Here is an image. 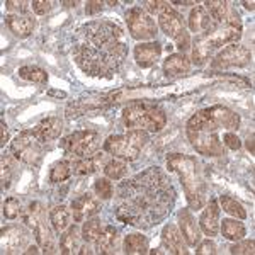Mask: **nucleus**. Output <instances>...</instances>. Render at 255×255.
<instances>
[{
    "label": "nucleus",
    "instance_id": "393cba45",
    "mask_svg": "<svg viewBox=\"0 0 255 255\" xmlns=\"http://www.w3.org/2000/svg\"><path fill=\"white\" fill-rule=\"evenodd\" d=\"M102 158L104 155L99 153V155H90V157L80 158L79 162L73 163V172L79 175H90L94 172L99 170V165L102 163Z\"/></svg>",
    "mask_w": 255,
    "mask_h": 255
},
{
    "label": "nucleus",
    "instance_id": "4be33fe9",
    "mask_svg": "<svg viewBox=\"0 0 255 255\" xmlns=\"http://www.w3.org/2000/svg\"><path fill=\"white\" fill-rule=\"evenodd\" d=\"M189 70H191V60L184 53H174V55L167 56L165 63H163V72L167 77L186 75Z\"/></svg>",
    "mask_w": 255,
    "mask_h": 255
},
{
    "label": "nucleus",
    "instance_id": "a878e982",
    "mask_svg": "<svg viewBox=\"0 0 255 255\" xmlns=\"http://www.w3.org/2000/svg\"><path fill=\"white\" fill-rule=\"evenodd\" d=\"M215 51L211 44L208 43L206 38L203 34L196 39L194 49H192V63L194 65H204L206 61L211 58V53Z\"/></svg>",
    "mask_w": 255,
    "mask_h": 255
},
{
    "label": "nucleus",
    "instance_id": "09e8293b",
    "mask_svg": "<svg viewBox=\"0 0 255 255\" xmlns=\"http://www.w3.org/2000/svg\"><path fill=\"white\" fill-rule=\"evenodd\" d=\"M102 5H104V3L99 2V0L87 2V5H85V14H87V15H96V14H99V12L102 10Z\"/></svg>",
    "mask_w": 255,
    "mask_h": 255
},
{
    "label": "nucleus",
    "instance_id": "c03bdc74",
    "mask_svg": "<svg viewBox=\"0 0 255 255\" xmlns=\"http://www.w3.org/2000/svg\"><path fill=\"white\" fill-rule=\"evenodd\" d=\"M223 141H225V145L230 148V150H238V148L242 146L240 138H238L237 134H233V133H226L223 136Z\"/></svg>",
    "mask_w": 255,
    "mask_h": 255
},
{
    "label": "nucleus",
    "instance_id": "de8ad7c7",
    "mask_svg": "<svg viewBox=\"0 0 255 255\" xmlns=\"http://www.w3.org/2000/svg\"><path fill=\"white\" fill-rule=\"evenodd\" d=\"M165 7H168V2H160V0H157V2H146V10L151 12V14H160Z\"/></svg>",
    "mask_w": 255,
    "mask_h": 255
},
{
    "label": "nucleus",
    "instance_id": "bb28decb",
    "mask_svg": "<svg viewBox=\"0 0 255 255\" xmlns=\"http://www.w3.org/2000/svg\"><path fill=\"white\" fill-rule=\"evenodd\" d=\"M49 221L56 233H61L70 226V211L67 206H56L49 213Z\"/></svg>",
    "mask_w": 255,
    "mask_h": 255
},
{
    "label": "nucleus",
    "instance_id": "4468645a",
    "mask_svg": "<svg viewBox=\"0 0 255 255\" xmlns=\"http://www.w3.org/2000/svg\"><path fill=\"white\" fill-rule=\"evenodd\" d=\"M189 27H191L192 32L208 34V32H213L215 29H218L220 24L211 17V14L206 10V7L197 5L196 9L191 10V15H189Z\"/></svg>",
    "mask_w": 255,
    "mask_h": 255
},
{
    "label": "nucleus",
    "instance_id": "6e6552de",
    "mask_svg": "<svg viewBox=\"0 0 255 255\" xmlns=\"http://www.w3.org/2000/svg\"><path fill=\"white\" fill-rule=\"evenodd\" d=\"M60 146L65 150V153L73 155V157H90L97 151L101 146V134L96 131H75V133L68 134L60 141Z\"/></svg>",
    "mask_w": 255,
    "mask_h": 255
},
{
    "label": "nucleus",
    "instance_id": "c85d7f7f",
    "mask_svg": "<svg viewBox=\"0 0 255 255\" xmlns=\"http://www.w3.org/2000/svg\"><path fill=\"white\" fill-rule=\"evenodd\" d=\"M79 242H80L79 228H77L75 225L70 226L60 238V252L61 254H73L77 249H79Z\"/></svg>",
    "mask_w": 255,
    "mask_h": 255
},
{
    "label": "nucleus",
    "instance_id": "6e6d98bb",
    "mask_svg": "<svg viewBox=\"0 0 255 255\" xmlns=\"http://www.w3.org/2000/svg\"><path fill=\"white\" fill-rule=\"evenodd\" d=\"M36 252H38L36 247H29V250H26V254H36Z\"/></svg>",
    "mask_w": 255,
    "mask_h": 255
},
{
    "label": "nucleus",
    "instance_id": "3c124183",
    "mask_svg": "<svg viewBox=\"0 0 255 255\" xmlns=\"http://www.w3.org/2000/svg\"><path fill=\"white\" fill-rule=\"evenodd\" d=\"M7 138H9V131H7L5 123L2 121V123H0V145H2V146H5Z\"/></svg>",
    "mask_w": 255,
    "mask_h": 255
},
{
    "label": "nucleus",
    "instance_id": "603ef678",
    "mask_svg": "<svg viewBox=\"0 0 255 255\" xmlns=\"http://www.w3.org/2000/svg\"><path fill=\"white\" fill-rule=\"evenodd\" d=\"M247 148H249L250 153H254V134H250L249 139H247Z\"/></svg>",
    "mask_w": 255,
    "mask_h": 255
},
{
    "label": "nucleus",
    "instance_id": "4c0bfd02",
    "mask_svg": "<svg viewBox=\"0 0 255 255\" xmlns=\"http://www.w3.org/2000/svg\"><path fill=\"white\" fill-rule=\"evenodd\" d=\"M15 170V160L12 155H2V189L10 186L12 174Z\"/></svg>",
    "mask_w": 255,
    "mask_h": 255
},
{
    "label": "nucleus",
    "instance_id": "ea45409f",
    "mask_svg": "<svg viewBox=\"0 0 255 255\" xmlns=\"http://www.w3.org/2000/svg\"><path fill=\"white\" fill-rule=\"evenodd\" d=\"M2 213H3V216H5L7 220H15V218L19 216V213H20L19 199H15V197H9V199H5Z\"/></svg>",
    "mask_w": 255,
    "mask_h": 255
},
{
    "label": "nucleus",
    "instance_id": "e433bc0d",
    "mask_svg": "<svg viewBox=\"0 0 255 255\" xmlns=\"http://www.w3.org/2000/svg\"><path fill=\"white\" fill-rule=\"evenodd\" d=\"M102 232V226H101V221L99 220H90V221H85L84 226H82V238L85 242H96L99 235Z\"/></svg>",
    "mask_w": 255,
    "mask_h": 255
},
{
    "label": "nucleus",
    "instance_id": "f03ea898",
    "mask_svg": "<svg viewBox=\"0 0 255 255\" xmlns=\"http://www.w3.org/2000/svg\"><path fill=\"white\" fill-rule=\"evenodd\" d=\"M77 32L79 43L73 48L75 63L90 77L113 79L128 56L121 27L111 20H92Z\"/></svg>",
    "mask_w": 255,
    "mask_h": 255
},
{
    "label": "nucleus",
    "instance_id": "aec40b11",
    "mask_svg": "<svg viewBox=\"0 0 255 255\" xmlns=\"http://www.w3.org/2000/svg\"><path fill=\"white\" fill-rule=\"evenodd\" d=\"M32 131H34V134L41 141L46 143V141H51V139L60 138L61 131H63V123H61L60 118H46Z\"/></svg>",
    "mask_w": 255,
    "mask_h": 255
},
{
    "label": "nucleus",
    "instance_id": "423d86ee",
    "mask_svg": "<svg viewBox=\"0 0 255 255\" xmlns=\"http://www.w3.org/2000/svg\"><path fill=\"white\" fill-rule=\"evenodd\" d=\"M148 134L143 129H129L126 134H113L104 141V150L116 158L134 162L141 148L146 145Z\"/></svg>",
    "mask_w": 255,
    "mask_h": 255
},
{
    "label": "nucleus",
    "instance_id": "5701e85b",
    "mask_svg": "<svg viewBox=\"0 0 255 255\" xmlns=\"http://www.w3.org/2000/svg\"><path fill=\"white\" fill-rule=\"evenodd\" d=\"M162 240L170 254H187L186 244H184V237H182V233L179 232L177 226L167 225L162 232Z\"/></svg>",
    "mask_w": 255,
    "mask_h": 255
},
{
    "label": "nucleus",
    "instance_id": "9d476101",
    "mask_svg": "<svg viewBox=\"0 0 255 255\" xmlns=\"http://www.w3.org/2000/svg\"><path fill=\"white\" fill-rule=\"evenodd\" d=\"M128 29L131 38L134 39H153L157 34V24L155 19H151L150 14H146L141 7H131L125 14Z\"/></svg>",
    "mask_w": 255,
    "mask_h": 255
},
{
    "label": "nucleus",
    "instance_id": "cd10ccee",
    "mask_svg": "<svg viewBox=\"0 0 255 255\" xmlns=\"http://www.w3.org/2000/svg\"><path fill=\"white\" fill-rule=\"evenodd\" d=\"M204 7H206V10L211 14V17L215 19L220 26H223L226 22V19H228V15H230V10H232L230 3L221 2V0H211V2H206Z\"/></svg>",
    "mask_w": 255,
    "mask_h": 255
},
{
    "label": "nucleus",
    "instance_id": "20e7f679",
    "mask_svg": "<svg viewBox=\"0 0 255 255\" xmlns=\"http://www.w3.org/2000/svg\"><path fill=\"white\" fill-rule=\"evenodd\" d=\"M123 123L129 129L160 131L167 125L165 111L148 101H134L123 109Z\"/></svg>",
    "mask_w": 255,
    "mask_h": 255
},
{
    "label": "nucleus",
    "instance_id": "f704fd0d",
    "mask_svg": "<svg viewBox=\"0 0 255 255\" xmlns=\"http://www.w3.org/2000/svg\"><path fill=\"white\" fill-rule=\"evenodd\" d=\"M104 174H106L108 179L119 180V179H123V177L128 174V165L123 162V160L113 158L104 165Z\"/></svg>",
    "mask_w": 255,
    "mask_h": 255
},
{
    "label": "nucleus",
    "instance_id": "1a4fd4ad",
    "mask_svg": "<svg viewBox=\"0 0 255 255\" xmlns=\"http://www.w3.org/2000/svg\"><path fill=\"white\" fill-rule=\"evenodd\" d=\"M24 223H26L34 233L36 240H38L39 247L43 249L44 254H51L53 252V237L49 232L48 225L44 223V215L43 209H41L39 203H31L27 208L26 215H24Z\"/></svg>",
    "mask_w": 255,
    "mask_h": 255
},
{
    "label": "nucleus",
    "instance_id": "8fccbe9b",
    "mask_svg": "<svg viewBox=\"0 0 255 255\" xmlns=\"http://www.w3.org/2000/svg\"><path fill=\"white\" fill-rule=\"evenodd\" d=\"M175 41H177V48H179L182 53L186 51V49H187L189 46H191V38H189V34H187L186 31H184L182 34H180Z\"/></svg>",
    "mask_w": 255,
    "mask_h": 255
},
{
    "label": "nucleus",
    "instance_id": "79ce46f5",
    "mask_svg": "<svg viewBox=\"0 0 255 255\" xmlns=\"http://www.w3.org/2000/svg\"><path fill=\"white\" fill-rule=\"evenodd\" d=\"M255 242L254 240H245V242H240V244H235L230 249V252L233 255L237 254H245V255H254L255 252Z\"/></svg>",
    "mask_w": 255,
    "mask_h": 255
},
{
    "label": "nucleus",
    "instance_id": "f3484780",
    "mask_svg": "<svg viewBox=\"0 0 255 255\" xmlns=\"http://www.w3.org/2000/svg\"><path fill=\"white\" fill-rule=\"evenodd\" d=\"M204 114L213 119L220 128H226V129H238L240 126V116L237 113H233L232 109L225 108V106H213L203 111Z\"/></svg>",
    "mask_w": 255,
    "mask_h": 255
},
{
    "label": "nucleus",
    "instance_id": "5fc2aeb1",
    "mask_svg": "<svg viewBox=\"0 0 255 255\" xmlns=\"http://www.w3.org/2000/svg\"><path fill=\"white\" fill-rule=\"evenodd\" d=\"M244 5H245V9L254 10V2H244Z\"/></svg>",
    "mask_w": 255,
    "mask_h": 255
},
{
    "label": "nucleus",
    "instance_id": "a211bd4d",
    "mask_svg": "<svg viewBox=\"0 0 255 255\" xmlns=\"http://www.w3.org/2000/svg\"><path fill=\"white\" fill-rule=\"evenodd\" d=\"M199 226L208 237L218 235V230H220V206H218L216 199L209 201V204L199 218Z\"/></svg>",
    "mask_w": 255,
    "mask_h": 255
},
{
    "label": "nucleus",
    "instance_id": "473e14b6",
    "mask_svg": "<svg viewBox=\"0 0 255 255\" xmlns=\"http://www.w3.org/2000/svg\"><path fill=\"white\" fill-rule=\"evenodd\" d=\"M19 77L27 82H34V84H46L48 82V73L39 67H22L19 68Z\"/></svg>",
    "mask_w": 255,
    "mask_h": 255
},
{
    "label": "nucleus",
    "instance_id": "39448f33",
    "mask_svg": "<svg viewBox=\"0 0 255 255\" xmlns=\"http://www.w3.org/2000/svg\"><path fill=\"white\" fill-rule=\"evenodd\" d=\"M177 172H179V177L182 180V187L184 192H186L189 206L194 209L203 208L204 203H206V186H204V179L201 175L197 160L182 155Z\"/></svg>",
    "mask_w": 255,
    "mask_h": 255
},
{
    "label": "nucleus",
    "instance_id": "2f4dec72",
    "mask_svg": "<svg viewBox=\"0 0 255 255\" xmlns=\"http://www.w3.org/2000/svg\"><path fill=\"white\" fill-rule=\"evenodd\" d=\"M125 252L126 254H146L148 252V240L141 233H131L125 240Z\"/></svg>",
    "mask_w": 255,
    "mask_h": 255
},
{
    "label": "nucleus",
    "instance_id": "58836bf2",
    "mask_svg": "<svg viewBox=\"0 0 255 255\" xmlns=\"http://www.w3.org/2000/svg\"><path fill=\"white\" fill-rule=\"evenodd\" d=\"M94 189H96V194L99 196V199H102V201L111 199V197H113V194H114L113 184H111L109 179H106V177H101V179H97Z\"/></svg>",
    "mask_w": 255,
    "mask_h": 255
},
{
    "label": "nucleus",
    "instance_id": "7ed1b4c3",
    "mask_svg": "<svg viewBox=\"0 0 255 255\" xmlns=\"http://www.w3.org/2000/svg\"><path fill=\"white\" fill-rule=\"evenodd\" d=\"M220 126L213 119H209L203 111L196 113L187 121V138L197 153L206 157H220L225 153L223 143L218 136Z\"/></svg>",
    "mask_w": 255,
    "mask_h": 255
},
{
    "label": "nucleus",
    "instance_id": "ddd939ff",
    "mask_svg": "<svg viewBox=\"0 0 255 255\" xmlns=\"http://www.w3.org/2000/svg\"><path fill=\"white\" fill-rule=\"evenodd\" d=\"M29 242V233L20 226H9L2 230V252L14 254L22 250Z\"/></svg>",
    "mask_w": 255,
    "mask_h": 255
},
{
    "label": "nucleus",
    "instance_id": "412c9836",
    "mask_svg": "<svg viewBox=\"0 0 255 255\" xmlns=\"http://www.w3.org/2000/svg\"><path fill=\"white\" fill-rule=\"evenodd\" d=\"M5 24L14 32L17 38H27L31 36L32 29H34L36 22L31 15H20V14H9L5 17Z\"/></svg>",
    "mask_w": 255,
    "mask_h": 255
},
{
    "label": "nucleus",
    "instance_id": "b1692460",
    "mask_svg": "<svg viewBox=\"0 0 255 255\" xmlns=\"http://www.w3.org/2000/svg\"><path fill=\"white\" fill-rule=\"evenodd\" d=\"M118 232L114 226H106L101 232V235L96 240V252L97 254H111L113 249L116 247V240H118Z\"/></svg>",
    "mask_w": 255,
    "mask_h": 255
},
{
    "label": "nucleus",
    "instance_id": "72a5a7b5",
    "mask_svg": "<svg viewBox=\"0 0 255 255\" xmlns=\"http://www.w3.org/2000/svg\"><path fill=\"white\" fill-rule=\"evenodd\" d=\"M220 204H221V208H223V211H226L228 215L235 216L238 220H245L247 218V211L244 209V206H242L237 199H233L232 196H221Z\"/></svg>",
    "mask_w": 255,
    "mask_h": 255
},
{
    "label": "nucleus",
    "instance_id": "f257e3e1",
    "mask_svg": "<svg viewBox=\"0 0 255 255\" xmlns=\"http://www.w3.org/2000/svg\"><path fill=\"white\" fill-rule=\"evenodd\" d=\"M175 204V191L170 179L158 167H150L121 182L114 197L118 220L148 230L170 215Z\"/></svg>",
    "mask_w": 255,
    "mask_h": 255
},
{
    "label": "nucleus",
    "instance_id": "c756f323",
    "mask_svg": "<svg viewBox=\"0 0 255 255\" xmlns=\"http://www.w3.org/2000/svg\"><path fill=\"white\" fill-rule=\"evenodd\" d=\"M73 174V163L68 162V160H63V162H56L55 165L49 170V182L53 184H60L65 182L67 179H70V175Z\"/></svg>",
    "mask_w": 255,
    "mask_h": 255
},
{
    "label": "nucleus",
    "instance_id": "864d4df0",
    "mask_svg": "<svg viewBox=\"0 0 255 255\" xmlns=\"http://www.w3.org/2000/svg\"><path fill=\"white\" fill-rule=\"evenodd\" d=\"M49 94H51V96H56V97H67V94H65V92H58V90H51Z\"/></svg>",
    "mask_w": 255,
    "mask_h": 255
},
{
    "label": "nucleus",
    "instance_id": "4d7b16f0",
    "mask_svg": "<svg viewBox=\"0 0 255 255\" xmlns=\"http://www.w3.org/2000/svg\"><path fill=\"white\" fill-rule=\"evenodd\" d=\"M65 5H70V7L73 5V7H75V5H77V2H65Z\"/></svg>",
    "mask_w": 255,
    "mask_h": 255
},
{
    "label": "nucleus",
    "instance_id": "9b49d317",
    "mask_svg": "<svg viewBox=\"0 0 255 255\" xmlns=\"http://www.w3.org/2000/svg\"><path fill=\"white\" fill-rule=\"evenodd\" d=\"M252 60V53L244 44H228L213 60V68H230V67H247Z\"/></svg>",
    "mask_w": 255,
    "mask_h": 255
},
{
    "label": "nucleus",
    "instance_id": "6ab92c4d",
    "mask_svg": "<svg viewBox=\"0 0 255 255\" xmlns=\"http://www.w3.org/2000/svg\"><path fill=\"white\" fill-rule=\"evenodd\" d=\"M179 226H180V233H182L184 240L189 247H196V244H199L201 240V233H199V226H197L194 216L191 215L189 209H182L179 213Z\"/></svg>",
    "mask_w": 255,
    "mask_h": 255
},
{
    "label": "nucleus",
    "instance_id": "2eb2a0df",
    "mask_svg": "<svg viewBox=\"0 0 255 255\" xmlns=\"http://www.w3.org/2000/svg\"><path fill=\"white\" fill-rule=\"evenodd\" d=\"M99 211H101V203L92 194H84L72 201V215L73 221H77V223L85 218L97 215Z\"/></svg>",
    "mask_w": 255,
    "mask_h": 255
},
{
    "label": "nucleus",
    "instance_id": "c9c22d12",
    "mask_svg": "<svg viewBox=\"0 0 255 255\" xmlns=\"http://www.w3.org/2000/svg\"><path fill=\"white\" fill-rule=\"evenodd\" d=\"M99 108H101V102H84V101L73 102V104H70L67 108V118L72 119V118L82 116V114H85L87 111L99 109Z\"/></svg>",
    "mask_w": 255,
    "mask_h": 255
},
{
    "label": "nucleus",
    "instance_id": "7c9ffc66",
    "mask_svg": "<svg viewBox=\"0 0 255 255\" xmlns=\"http://www.w3.org/2000/svg\"><path fill=\"white\" fill-rule=\"evenodd\" d=\"M221 233H223V237L228 238V240L238 242L245 237L247 230L244 223H240V221H237V220H223V223H221Z\"/></svg>",
    "mask_w": 255,
    "mask_h": 255
},
{
    "label": "nucleus",
    "instance_id": "49530a36",
    "mask_svg": "<svg viewBox=\"0 0 255 255\" xmlns=\"http://www.w3.org/2000/svg\"><path fill=\"white\" fill-rule=\"evenodd\" d=\"M180 160H182V155H180V153L168 155V157H167V168H168V172H175L177 167H179V163H180Z\"/></svg>",
    "mask_w": 255,
    "mask_h": 255
},
{
    "label": "nucleus",
    "instance_id": "37998d69",
    "mask_svg": "<svg viewBox=\"0 0 255 255\" xmlns=\"http://www.w3.org/2000/svg\"><path fill=\"white\" fill-rule=\"evenodd\" d=\"M53 2H46V0H36V2L31 3V9L36 12L38 15H44L51 10Z\"/></svg>",
    "mask_w": 255,
    "mask_h": 255
},
{
    "label": "nucleus",
    "instance_id": "a18cd8bd",
    "mask_svg": "<svg viewBox=\"0 0 255 255\" xmlns=\"http://www.w3.org/2000/svg\"><path fill=\"white\" fill-rule=\"evenodd\" d=\"M197 254H216V244L213 240H204L203 244L197 247Z\"/></svg>",
    "mask_w": 255,
    "mask_h": 255
},
{
    "label": "nucleus",
    "instance_id": "0eeeda50",
    "mask_svg": "<svg viewBox=\"0 0 255 255\" xmlns=\"http://www.w3.org/2000/svg\"><path fill=\"white\" fill-rule=\"evenodd\" d=\"M44 143L36 136L34 131H22L20 134L14 138L10 145L12 155L20 162L27 163V165H38L41 157H43V148Z\"/></svg>",
    "mask_w": 255,
    "mask_h": 255
},
{
    "label": "nucleus",
    "instance_id": "dca6fc26",
    "mask_svg": "<svg viewBox=\"0 0 255 255\" xmlns=\"http://www.w3.org/2000/svg\"><path fill=\"white\" fill-rule=\"evenodd\" d=\"M162 55V44L157 41H150V43H139L134 46V60L141 68H150L160 60Z\"/></svg>",
    "mask_w": 255,
    "mask_h": 255
},
{
    "label": "nucleus",
    "instance_id": "f8f14e48",
    "mask_svg": "<svg viewBox=\"0 0 255 255\" xmlns=\"http://www.w3.org/2000/svg\"><path fill=\"white\" fill-rule=\"evenodd\" d=\"M158 24L168 38H174V39H177L184 31H186L184 17L175 9H172L170 5L165 7V9L158 14Z\"/></svg>",
    "mask_w": 255,
    "mask_h": 255
},
{
    "label": "nucleus",
    "instance_id": "a19ab883",
    "mask_svg": "<svg viewBox=\"0 0 255 255\" xmlns=\"http://www.w3.org/2000/svg\"><path fill=\"white\" fill-rule=\"evenodd\" d=\"M5 7H7V10L15 12V14L27 15V12H29V9H31V3L24 2V0H20V2H17V0H7Z\"/></svg>",
    "mask_w": 255,
    "mask_h": 255
}]
</instances>
